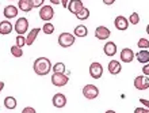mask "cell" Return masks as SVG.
<instances>
[{"label": "cell", "mask_w": 149, "mask_h": 113, "mask_svg": "<svg viewBox=\"0 0 149 113\" xmlns=\"http://www.w3.org/2000/svg\"><path fill=\"white\" fill-rule=\"evenodd\" d=\"M33 70L39 76H45L52 71V63L47 57H38L33 64Z\"/></svg>", "instance_id": "cell-1"}, {"label": "cell", "mask_w": 149, "mask_h": 113, "mask_svg": "<svg viewBox=\"0 0 149 113\" xmlns=\"http://www.w3.org/2000/svg\"><path fill=\"white\" fill-rule=\"evenodd\" d=\"M74 44V35L72 33H61L58 35V45L61 48H69Z\"/></svg>", "instance_id": "cell-2"}, {"label": "cell", "mask_w": 149, "mask_h": 113, "mask_svg": "<svg viewBox=\"0 0 149 113\" xmlns=\"http://www.w3.org/2000/svg\"><path fill=\"white\" fill-rule=\"evenodd\" d=\"M83 95L87 100H95L99 95V89L95 85H86L83 87Z\"/></svg>", "instance_id": "cell-3"}, {"label": "cell", "mask_w": 149, "mask_h": 113, "mask_svg": "<svg viewBox=\"0 0 149 113\" xmlns=\"http://www.w3.org/2000/svg\"><path fill=\"white\" fill-rule=\"evenodd\" d=\"M54 16V8L52 6H42L39 8V18L45 22H49Z\"/></svg>", "instance_id": "cell-4"}, {"label": "cell", "mask_w": 149, "mask_h": 113, "mask_svg": "<svg viewBox=\"0 0 149 113\" xmlns=\"http://www.w3.org/2000/svg\"><path fill=\"white\" fill-rule=\"evenodd\" d=\"M14 30H15L19 35H23L24 33L29 30V20H27V18H19V19H16L15 25H14Z\"/></svg>", "instance_id": "cell-5"}, {"label": "cell", "mask_w": 149, "mask_h": 113, "mask_svg": "<svg viewBox=\"0 0 149 113\" xmlns=\"http://www.w3.org/2000/svg\"><path fill=\"white\" fill-rule=\"evenodd\" d=\"M134 87L137 90H140V91L149 89V76H145V75L136 76L134 78Z\"/></svg>", "instance_id": "cell-6"}, {"label": "cell", "mask_w": 149, "mask_h": 113, "mask_svg": "<svg viewBox=\"0 0 149 113\" xmlns=\"http://www.w3.org/2000/svg\"><path fill=\"white\" fill-rule=\"evenodd\" d=\"M90 75H91V78H94V79H100L102 78V75H103V67L100 63L98 61H94V63H91V66H90Z\"/></svg>", "instance_id": "cell-7"}, {"label": "cell", "mask_w": 149, "mask_h": 113, "mask_svg": "<svg viewBox=\"0 0 149 113\" xmlns=\"http://www.w3.org/2000/svg\"><path fill=\"white\" fill-rule=\"evenodd\" d=\"M68 82H69V78L65 74H53V76H52V83L57 87H63Z\"/></svg>", "instance_id": "cell-8"}, {"label": "cell", "mask_w": 149, "mask_h": 113, "mask_svg": "<svg viewBox=\"0 0 149 113\" xmlns=\"http://www.w3.org/2000/svg\"><path fill=\"white\" fill-rule=\"evenodd\" d=\"M110 35H111V31H110V29L106 28V26H98V28L95 29V37L98 40L104 41V40H107Z\"/></svg>", "instance_id": "cell-9"}, {"label": "cell", "mask_w": 149, "mask_h": 113, "mask_svg": "<svg viewBox=\"0 0 149 113\" xmlns=\"http://www.w3.org/2000/svg\"><path fill=\"white\" fill-rule=\"evenodd\" d=\"M52 102H53V106H56V108L61 109V108H64V106L67 105V97H65L63 93H57V94H54V95H53Z\"/></svg>", "instance_id": "cell-10"}, {"label": "cell", "mask_w": 149, "mask_h": 113, "mask_svg": "<svg viewBox=\"0 0 149 113\" xmlns=\"http://www.w3.org/2000/svg\"><path fill=\"white\" fill-rule=\"evenodd\" d=\"M83 7H84V6H83L81 0H69V3H68V6H67V8L69 10V12L73 14V15H76L77 12L81 11Z\"/></svg>", "instance_id": "cell-11"}, {"label": "cell", "mask_w": 149, "mask_h": 113, "mask_svg": "<svg viewBox=\"0 0 149 113\" xmlns=\"http://www.w3.org/2000/svg\"><path fill=\"white\" fill-rule=\"evenodd\" d=\"M114 26H115L118 30L123 31L129 28V20H127V18H125L123 15H118L117 18H115V20H114Z\"/></svg>", "instance_id": "cell-12"}, {"label": "cell", "mask_w": 149, "mask_h": 113, "mask_svg": "<svg viewBox=\"0 0 149 113\" xmlns=\"http://www.w3.org/2000/svg\"><path fill=\"white\" fill-rule=\"evenodd\" d=\"M136 57L134 52L130 49V48H123L121 51V61L123 63H132Z\"/></svg>", "instance_id": "cell-13"}, {"label": "cell", "mask_w": 149, "mask_h": 113, "mask_svg": "<svg viewBox=\"0 0 149 113\" xmlns=\"http://www.w3.org/2000/svg\"><path fill=\"white\" fill-rule=\"evenodd\" d=\"M18 10H19V8L15 7V6H7V7H4V11H3L4 18H6V19L16 18V16H18Z\"/></svg>", "instance_id": "cell-14"}, {"label": "cell", "mask_w": 149, "mask_h": 113, "mask_svg": "<svg viewBox=\"0 0 149 113\" xmlns=\"http://www.w3.org/2000/svg\"><path fill=\"white\" fill-rule=\"evenodd\" d=\"M107 70H109V72L111 75H118L122 71V66L118 60H111L109 63V66H107Z\"/></svg>", "instance_id": "cell-15"}, {"label": "cell", "mask_w": 149, "mask_h": 113, "mask_svg": "<svg viewBox=\"0 0 149 113\" xmlns=\"http://www.w3.org/2000/svg\"><path fill=\"white\" fill-rule=\"evenodd\" d=\"M12 30H14V26H12V23L8 19L1 20V22H0V34L1 35L10 34Z\"/></svg>", "instance_id": "cell-16"}, {"label": "cell", "mask_w": 149, "mask_h": 113, "mask_svg": "<svg viewBox=\"0 0 149 113\" xmlns=\"http://www.w3.org/2000/svg\"><path fill=\"white\" fill-rule=\"evenodd\" d=\"M103 52H104L106 56H114L117 53V45H115V42L107 41V42L104 44V47H103Z\"/></svg>", "instance_id": "cell-17"}, {"label": "cell", "mask_w": 149, "mask_h": 113, "mask_svg": "<svg viewBox=\"0 0 149 113\" xmlns=\"http://www.w3.org/2000/svg\"><path fill=\"white\" fill-rule=\"evenodd\" d=\"M41 30H42V29L34 28V29H31V31H29L27 37H26V45H33L34 41L37 40V37H38V34H39V31Z\"/></svg>", "instance_id": "cell-18"}, {"label": "cell", "mask_w": 149, "mask_h": 113, "mask_svg": "<svg viewBox=\"0 0 149 113\" xmlns=\"http://www.w3.org/2000/svg\"><path fill=\"white\" fill-rule=\"evenodd\" d=\"M136 59H137V61L141 63V64H146V63H149V51H146V49H141L140 52H137Z\"/></svg>", "instance_id": "cell-19"}, {"label": "cell", "mask_w": 149, "mask_h": 113, "mask_svg": "<svg viewBox=\"0 0 149 113\" xmlns=\"http://www.w3.org/2000/svg\"><path fill=\"white\" fill-rule=\"evenodd\" d=\"M87 34H88V29H87L84 25H79V26H76L73 30L74 37H86Z\"/></svg>", "instance_id": "cell-20"}, {"label": "cell", "mask_w": 149, "mask_h": 113, "mask_svg": "<svg viewBox=\"0 0 149 113\" xmlns=\"http://www.w3.org/2000/svg\"><path fill=\"white\" fill-rule=\"evenodd\" d=\"M18 8H20V11H23V12H30L33 10L30 0H19V3H18Z\"/></svg>", "instance_id": "cell-21"}, {"label": "cell", "mask_w": 149, "mask_h": 113, "mask_svg": "<svg viewBox=\"0 0 149 113\" xmlns=\"http://www.w3.org/2000/svg\"><path fill=\"white\" fill-rule=\"evenodd\" d=\"M16 100L14 97H11V95H8V97H6L4 98V106L7 108V109H15L16 108Z\"/></svg>", "instance_id": "cell-22"}, {"label": "cell", "mask_w": 149, "mask_h": 113, "mask_svg": "<svg viewBox=\"0 0 149 113\" xmlns=\"http://www.w3.org/2000/svg\"><path fill=\"white\" fill-rule=\"evenodd\" d=\"M90 14H91V12H90V10H88V8L83 7L81 11L76 14V18H77L79 20H86V19H88V18H90Z\"/></svg>", "instance_id": "cell-23"}, {"label": "cell", "mask_w": 149, "mask_h": 113, "mask_svg": "<svg viewBox=\"0 0 149 113\" xmlns=\"http://www.w3.org/2000/svg\"><path fill=\"white\" fill-rule=\"evenodd\" d=\"M10 52H11V55L14 57H22L23 56V51H22V48L18 47V45H12L10 48Z\"/></svg>", "instance_id": "cell-24"}, {"label": "cell", "mask_w": 149, "mask_h": 113, "mask_svg": "<svg viewBox=\"0 0 149 113\" xmlns=\"http://www.w3.org/2000/svg\"><path fill=\"white\" fill-rule=\"evenodd\" d=\"M52 68H53V72H54V74H64V72H65V64H64V63H60V61L56 63Z\"/></svg>", "instance_id": "cell-25"}, {"label": "cell", "mask_w": 149, "mask_h": 113, "mask_svg": "<svg viewBox=\"0 0 149 113\" xmlns=\"http://www.w3.org/2000/svg\"><path fill=\"white\" fill-rule=\"evenodd\" d=\"M42 33H45V34H53L54 33V26H53V23H50V22H46V23L42 26Z\"/></svg>", "instance_id": "cell-26"}, {"label": "cell", "mask_w": 149, "mask_h": 113, "mask_svg": "<svg viewBox=\"0 0 149 113\" xmlns=\"http://www.w3.org/2000/svg\"><path fill=\"white\" fill-rule=\"evenodd\" d=\"M127 20H129L130 25H138L140 23V15H138V12H133V14L129 16Z\"/></svg>", "instance_id": "cell-27"}, {"label": "cell", "mask_w": 149, "mask_h": 113, "mask_svg": "<svg viewBox=\"0 0 149 113\" xmlns=\"http://www.w3.org/2000/svg\"><path fill=\"white\" fill-rule=\"evenodd\" d=\"M137 45H138V48H140V49H148V48H149V40L140 38V41L137 42Z\"/></svg>", "instance_id": "cell-28"}, {"label": "cell", "mask_w": 149, "mask_h": 113, "mask_svg": "<svg viewBox=\"0 0 149 113\" xmlns=\"http://www.w3.org/2000/svg\"><path fill=\"white\" fill-rule=\"evenodd\" d=\"M15 41H16V45L18 47H20V48H23L24 45H26V38H24L23 35H16V38H15Z\"/></svg>", "instance_id": "cell-29"}, {"label": "cell", "mask_w": 149, "mask_h": 113, "mask_svg": "<svg viewBox=\"0 0 149 113\" xmlns=\"http://www.w3.org/2000/svg\"><path fill=\"white\" fill-rule=\"evenodd\" d=\"M30 3H31L33 8H38V7H42L45 0H30Z\"/></svg>", "instance_id": "cell-30"}, {"label": "cell", "mask_w": 149, "mask_h": 113, "mask_svg": "<svg viewBox=\"0 0 149 113\" xmlns=\"http://www.w3.org/2000/svg\"><path fill=\"white\" fill-rule=\"evenodd\" d=\"M22 113H37V110L34 108H31V106H26V108H23Z\"/></svg>", "instance_id": "cell-31"}, {"label": "cell", "mask_w": 149, "mask_h": 113, "mask_svg": "<svg viewBox=\"0 0 149 113\" xmlns=\"http://www.w3.org/2000/svg\"><path fill=\"white\" fill-rule=\"evenodd\" d=\"M142 74L145 75V76H149V63L144 64V67H142Z\"/></svg>", "instance_id": "cell-32"}, {"label": "cell", "mask_w": 149, "mask_h": 113, "mask_svg": "<svg viewBox=\"0 0 149 113\" xmlns=\"http://www.w3.org/2000/svg\"><path fill=\"white\" fill-rule=\"evenodd\" d=\"M140 102H141L142 105L146 106V108L149 109V100H145V98H141V100H140Z\"/></svg>", "instance_id": "cell-33"}, {"label": "cell", "mask_w": 149, "mask_h": 113, "mask_svg": "<svg viewBox=\"0 0 149 113\" xmlns=\"http://www.w3.org/2000/svg\"><path fill=\"white\" fill-rule=\"evenodd\" d=\"M103 4H106V6H113L115 3V0H102Z\"/></svg>", "instance_id": "cell-34"}, {"label": "cell", "mask_w": 149, "mask_h": 113, "mask_svg": "<svg viewBox=\"0 0 149 113\" xmlns=\"http://www.w3.org/2000/svg\"><path fill=\"white\" fill-rule=\"evenodd\" d=\"M144 109H145V108L138 106V108H136V109H134V113H142V112H144Z\"/></svg>", "instance_id": "cell-35"}, {"label": "cell", "mask_w": 149, "mask_h": 113, "mask_svg": "<svg viewBox=\"0 0 149 113\" xmlns=\"http://www.w3.org/2000/svg\"><path fill=\"white\" fill-rule=\"evenodd\" d=\"M68 3H69V0H61V4H63V7H65V8H67Z\"/></svg>", "instance_id": "cell-36"}, {"label": "cell", "mask_w": 149, "mask_h": 113, "mask_svg": "<svg viewBox=\"0 0 149 113\" xmlns=\"http://www.w3.org/2000/svg\"><path fill=\"white\" fill-rule=\"evenodd\" d=\"M50 3H53L54 6H57V4H61V0H50Z\"/></svg>", "instance_id": "cell-37"}, {"label": "cell", "mask_w": 149, "mask_h": 113, "mask_svg": "<svg viewBox=\"0 0 149 113\" xmlns=\"http://www.w3.org/2000/svg\"><path fill=\"white\" fill-rule=\"evenodd\" d=\"M3 89H4V82H1V81H0V93L3 91Z\"/></svg>", "instance_id": "cell-38"}, {"label": "cell", "mask_w": 149, "mask_h": 113, "mask_svg": "<svg viewBox=\"0 0 149 113\" xmlns=\"http://www.w3.org/2000/svg\"><path fill=\"white\" fill-rule=\"evenodd\" d=\"M104 113H117V112H115V110H106Z\"/></svg>", "instance_id": "cell-39"}, {"label": "cell", "mask_w": 149, "mask_h": 113, "mask_svg": "<svg viewBox=\"0 0 149 113\" xmlns=\"http://www.w3.org/2000/svg\"><path fill=\"white\" fill-rule=\"evenodd\" d=\"M142 113H149V109H144V112Z\"/></svg>", "instance_id": "cell-40"}, {"label": "cell", "mask_w": 149, "mask_h": 113, "mask_svg": "<svg viewBox=\"0 0 149 113\" xmlns=\"http://www.w3.org/2000/svg\"><path fill=\"white\" fill-rule=\"evenodd\" d=\"M146 33H148V34H149V25H148V26H146Z\"/></svg>", "instance_id": "cell-41"}]
</instances>
